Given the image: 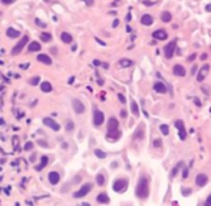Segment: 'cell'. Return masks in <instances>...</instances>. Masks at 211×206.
<instances>
[{"label":"cell","instance_id":"obj_58","mask_svg":"<svg viewBox=\"0 0 211 206\" xmlns=\"http://www.w3.org/2000/svg\"><path fill=\"white\" fill-rule=\"evenodd\" d=\"M43 1H46V3H49V1H52V0H43Z\"/></svg>","mask_w":211,"mask_h":206},{"label":"cell","instance_id":"obj_37","mask_svg":"<svg viewBox=\"0 0 211 206\" xmlns=\"http://www.w3.org/2000/svg\"><path fill=\"white\" fill-rule=\"evenodd\" d=\"M34 23H36V26H39V27H46V23L44 22H42L40 19H34Z\"/></svg>","mask_w":211,"mask_h":206},{"label":"cell","instance_id":"obj_54","mask_svg":"<svg viewBox=\"0 0 211 206\" xmlns=\"http://www.w3.org/2000/svg\"><path fill=\"white\" fill-rule=\"evenodd\" d=\"M194 102H195V105H197V106H201V102H200V100H198V99H195Z\"/></svg>","mask_w":211,"mask_h":206},{"label":"cell","instance_id":"obj_33","mask_svg":"<svg viewBox=\"0 0 211 206\" xmlns=\"http://www.w3.org/2000/svg\"><path fill=\"white\" fill-rule=\"evenodd\" d=\"M93 152H95V156L99 158V159H105L106 158V153L103 152V150H100V149H95Z\"/></svg>","mask_w":211,"mask_h":206},{"label":"cell","instance_id":"obj_30","mask_svg":"<svg viewBox=\"0 0 211 206\" xmlns=\"http://www.w3.org/2000/svg\"><path fill=\"white\" fill-rule=\"evenodd\" d=\"M40 40H42L43 43H47V42H50V40H52V34H50V33H47V32L42 33V34H40Z\"/></svg>","mask_w":211,"mask_h":206},{"label":"cell","instance_id":"obj_35","mask_svg":"<svg viewBox=\"0 0 211 206\" xmlns=\"http://www.w3.org/2000/svg\"><path fill=\"white\" fill-rule=\"evenodd\" d=\"M40 82V77L39 76H34V77H30V80H29V83L32 85V86H36L37 83Z\"/></svg>","mask_w":211,"mask_h":206},{"label":"cell","instance_id":"obj_41","mask_svg":"<svg viewBox=\"0 0 211 206\" xmlns=\"http://www.w3.org/2000/svg\"><path fill=\"white\" fill-rule=\"evenodd\" d=\"M195 57H197V54L192 53L191 56H188V59H187V60H188V62H194V60H195Z\"/></svg>","mask_w":211,"mask_h":206},{"label":"cell","instance_id":"obj_5","mask_svg":"<svg viewBox=\"0 0 211 206\" xmlns=\"http://www.w3.org/2000/svg\"><path fill=\"white\" fill-rule=\"evenodd\" d=\"M103 122H105V115H103V112L95 109V110H93V126L99 128V126H102Z\"/></svg>","mask_w":211,"mask_h":206},{"label":"cell","instance_id":"obj_10","mask_svg":"<svg viewBox=\"0 0 211 206\" xmlns=\"http://www.w3.org/2000/svg\"><path fill=\"white\" fill-rule=\"evenodd\" d=\"M208 70H210V65H202L201 69L198 70V75H197V82H204V79L208 75Z\"/></svg>","mask_w":211,"mask_h":206},{"label":"cell","instance_id":"obj_51","mask_svg":"<svg viewBox=\"0 0 211 206\" xmlns=\"http://www.w3.org/2000/svg\"><path fill=\"white\" fill-rule=\"evenodd\" d=\"M39 145H40V146H47V143L43 140H39Z\"/></svg>","mask_w":211,"mask_h":206},{"label":"cell","instance_id":"obj_16","mask_svg":"<svg viewBox=\"0 0 211 206\" xmlns=\"http://www.w3.org/2000/svg\"><path fill=\"white\" fill-rule=\"evenodd\" d=\"M154 90H155L156 93H159V95H164V93L168 92V89L164 82H155L154 83Z\"/></svg>","mask_w":211,"mask_h":206},{"label":"cell","instance_id":"obj_25","mask_svg":"<svg viewBox=\"0 0 211 206\" xmlns=\"http://www.w3.org/2000/svg\"><path fill=\"white\" fill-rule=\"evenodd\" d=\"M40 89H42L43 93H50V92H52V85H50L49 82H43V83L40 85Z\"/></svg>","mask_w":211,"mask_h":206},{"label":"cell","instance_id":"obj_57","mask_svg":"<svg viewBox=\"0 0 211 206\" xmlns=\"http://www.w3.org/2000/svg\"><path fill=\"white\" fill-rule=\"evenodd\" d=\"M34 159H36V155H34V153H33V155H32V156H30V162H33Z\"/></svg>","mask_w":211,"mask_h":206},{"label":"cell","instance_id":"obj_18","mask_svg":"<svg viewBox=\"0 0 211 206\" xmlns=\"http://www.w3.org/2000/svg\"><path fill=\"white\" fill-rule=\"evenodd\" d=\"M141 24H144V26H151V24H154V17H152L151 14L145 13V14L141 16Z\"/></svg>","mask_w":211,"mask_h":206},{"label":"cell","instance_id":"obj_34","mask_svg":"<svg viewBox=\"0 0 211 206\" xmlns=\"http://www.w3.org/2000/svg\"><path fill=\"white\" fill-rule=\"evenodd\" d=\"M159 132H161L164 136H167L168 133H169V129H168L167 125H161V126H159Z\"/></svg>","mask_w":211,"mask_h":206},{"label":"cell","instance_id":"obj_48","mask_svg":"<svg viewBox=\"0 0 211 206\" xmlns=\"http://www.w3.org/2000/svg\"><path fill=\"white\" fill-rule=\"evenodd\" d=\"M1 1H3L4 4H11V3H13L14 0H1Z\"/></svg>","mask_w":211,"mask_h":206},{"label":"cell","instance_id":"obj_6","mask_svg":"<svg viewBox=\"0 0 211 206\" xmlns=\"http://www.w3.org/2000/svg\"><path fill=\"white\" fill-rule=\"evenodd\" d=\"M175 47H177V42H175V40L169 42V43L164 47V56H165V59H172L174 52H175Z\"/></svg>","mask_w":211,"mask_h":206},{"label":"cell","instance_id":"obj_32","mask_svg":"<svg viewBox=\"0 0 211 206\" xmlns=\"http://www.w3.org/2000/svg\"><path fill=\"white\" fill-rule=\"evenodd\" d=\"M105 176H103V173H98L96 175V185H99V186H103L105 185Z\"/></svg>","mask_w":211,"mask_h":206},{"label":"cell","instance_id":"obj_12","mask_svg":"<svg viewBox=\"0 0 211 206\" xmlns=\"http://www.w3.org/2000/svg\"><path fill=\"white\" fill-rule=\"evenodd\" d=\"M47 179H49V183L55 186V185H57L60 182V173L56 172V170H52V172H49V175H47Z\"/></svg>","mask_w":211,"mask_h":206},{"label":"cell","instance_id":"obj_36","mask_svg":"<svg viewBox=\"0 0 211 206\" xmlns=\"http://www.w3.org/2000/svg\"><path fill=\"white\" fill-rule=\"evenodd\" d=\"M33 142H27L26 145H24V150H27V152H30V150H33Z\"/></svg>","mask_w":211,"mask_h":206},{"label":"cell","instance_id":"obj_50","mask_svg":"<svg viewBox=\"0 0 211 206\" xmlns=\"http://www.w3.org/2000/svg\"><path fill=\"white\" fill-rule=\"evenodd\" d=\"M121 118H126V110H121Z\"/></svg>","mask_w":211,"mask_h":206},{"label":"cell","instance_id":"obj_42","mask_svg":"<svg viewBox=\"0 0 211 206\" xmlns=\"http://www.w3.org/2000/svg\"><path fill=\"white\" fill-rule=\"evenodd\" d=\"M191 192H192L191 189H182V195H184V196H187V195H191Z\"/></svg>","mask_w":211,"mask_h":206},{"label":"cell","instance_id":"obj_52","mask_svg":"<svg viewBox=\"0 0 211 206\" xmlns=\"http://www.w3.org/2000/svg\"><path fill=\"white\" fill-rule=\"evenodd\" d=\"M207 59V53H202L201 54V60H205Z\"/></svg>","mask_w":211,"mask_h":206},{"label":"cell","instance_id":"obj_8","mask_svg":"<svg viewBox=\"0 0 211 206\" xmlns=\"http://www.w3.org/2000/svg\"><path fill=\"white\" fill-rule=\"evenodd\" d=\"M174 125H175V128L179 132V139L181 140H185V138H187V132H185V126H184V122L181 119H178L174 122Z\"/></svg>","mask_w":211,"mask_h":206},{"label":"cell","instance_id":"obj_28","mask_svg":"<svg viewBox=\"0 0 211 206\" xmlns=\"http://www.w3.org/2000/svg\"><path fill=\"white\" fill-rule=\"evenodd\" d=\"M60 39H62V42H63V43H70L73 37H72V36H70L69 33L63 32V33H62V34H60Z\"/></svg>","mask_w":211,"mask_h":206},{"label":"cell","instance_id":"obj_56","mask_svg":"<svg viewBox=\"0 0 211 206\" xmlns=\"http://www.w3.org/2000/svg\"><path fill=\"white\" fill-rule=\"evenodd\" d=\"M93 65H95V66H99L100 62H99V60H93Z\"/></svg>","mask_w":211,"mask_h":206},{"label":"cell","instance_id":"obj_9","mask_svg":"<svg viewBox=\"0 0 211 206\" xmlns=\"http://www.w3.org/2000/svg\"><path fill=\"white\" fill-rule=\"evenodd\" d=\"M72 108H73V110H75L76 115L85 113V105H83L79 99H73V100H72Z\"/></svg>","mask_w":211,"mask_h":206},{"label":"cell","instance_id":"obj_26","mask_svg":"<svg viewBox=\"0 0 211 206\" xmlns=\"http://www.w3.org/2000/svg\"><path fill=\"white\" fill-rule=\"evenodd\" d=\"M171 19H172V16H171L169 11H162V13H161V20L164 23H169Z\"/></svg>","mask_w":211,"mask_h":206},{"label":"cell","instance_id":"obj_7","mask_svg":"<svg viewBox=\"0 0 211 206\" xmlns=\"http://www.w3.org/2000/svg\"><path fill=\"white\" fill-rule=\"evenodd\" d=\"M27 43H29V37H27V36H23L22 40H20L19 43H17L16 46H14V47H13V49H11V54H13V56L19 54V53H20V52L23 50V47H24V46H26Z\"/></svg>","mask_w":211,"mask_h":206},{"label":"cell","instance_id":"obj_46","mask_svg":"<svg viewBox=\"0 0 211 206\" xmlns=\"http://www.w3.org/2000/svg\"><path fill=\"white\" fill-rule=\"evenodd\" d=\"M182 177L185 179V177H188V169H184V172H182Z\"/></svg>","mask_w":211,"mask_h":206},{"label":"cell","instance_id":"obj_31","mask_svg":"<svg viewBox=\"0 0 211 206\" xmlns=\"http://www.w3.org/2000/svg\"><path fill=\"white\" fill-rule=\"evenodd\" d=\"M65 126H66V128H65L66 132H69V133H70V132H73V129H75V123H73V120H70V119L66 120Z\"/></svg>","mask_w":211,"mask_h":206},{"label":"cell","instance_id":"obj_15","mask_svg":"<svg viewBox=\"0 0 211 206\" xmlns=\"http://www.w3.org/2000/svg\"><path fill=\"white\" fill-rule=\"evenodd\" d=\"M152 37L155 40H165V39H168V33L164 29H158V30H155L152 33Z\"/></svg>","mask_w":211,"mask_h":206},{"label":"cell","instance_id":"obj_55","mask_svg":"<svg viewBox=\"0 0 211 206\" xmlns=\"http://www.w3.org/2000/svg\"><path fill=\"white\" fill-rule=\"evenodd\" d=\"M195 72H197V66H194V67H192V70H191V73H192V75H194V73H195Z\"/></svg>","mask_w":211,"mask_h":206},{"label":"cell","instance_id":"obj_19","mask_svg":"<svg viewBox=\"0 0 211 206\" xmlns=\"http://www.w3.org/2000/svg\"><path fill=\"white\" fill-rule=\"evenodd\" d=\"M37 62H40V63H43V65H52V59H50V56H47V54H44V53H40L37 57Z\"/></svg>","mask_w":211,"mask_h":206},{"label":"cell","instance_id":"obj_11","mask_svg":"<svg viewBox=\"0 0 211 206\" xmlns=\"http://www.w3.org/2000/svg\"><path fill=\"white\" fill-rule=\"evenodd\" d=\"M43 125H44V126H47V128H50L52 130H55V132H57V130L60 129V125H59L57 122H55L52 118H44V119H43Z\"/></svg>","mask_w":211,"mask_h":206},{"label":"cell","instance_id":"obj_43","mask_svg":"<svg viewBox=\"0 0 211 206\" xmlns=\"http://www.w3.org/2000/svg\"><path fill=\"white\" fill-rule=\"evenodd\" d=\"M17 142H19V138H17V136H14V138H13V145H14V149H17Z\"/></svg>","mask_w":211,"mask_h":206},{"label":"cell","instance_id":"obj_38","mask_svg":"<svg viewBox=\"0 0 211 206\" xmlns=\"http://www.w3.org/2000/svg\"><path fill=\"white\" fill-rule=\"evenodd\" d=\"M118 99H119V102H121L122 105H125V103H126V99H125V96H123L122 93H118Z\"/></svg>","mask_w":211,"mask_h":206},{"label":"cell","instance_id":"obj_44","mask_svg":"<svg viewBox=\"0 0 211 206\" xmlns=\"http://www.w3.org/2000/svg\"><path fill=\"white\" fill-rule=\"evenodd\" d=\"M202 89V92H204V95H210V90H208V87L207 86H202L201 87Z\"/></svg>","mask_w":211,"mask_h":206},{"label":"cell","instance_id":"obj_2","mask_svg":"<svg viewBox=\"0 0 211 206\" xmlns=\"http://www.w3.org/2000/svg\"><path fill=\"white\" fill-rule=\"evenodd\" d=\"M106 139L109 142H116L121 138V132H119V123L115 118H109L108 125H106Z\"/></svg>","mask_w":211,"mask_h":206},{"label":"cell","instance_id":"obj_27","mask_svg":"<svg viewBox=\"0 0 211 206\" xmlns=\"http://www.w3.org/2000/svg\"><path fill=\"white\" fill-rule=\"evenodd\" d=\"M182 166H184V163H182V162H178L177 166H174V168H172V170H171V177H175V176L178 175V172H179V169H181Z\"/></svg>","mask_w":211,"mask_h":206},{"label":"cell","instance_id":"obj_17","mask_svg":"<svg viewBox=\"0 0 211 206\" xmlns=\"http://www.w3.org/2000/svg\"><path fill=\"white\" fill-rule=\"evenodd\" d=\"M172 73H174L175 76L182 77V76L187 75V70H185V67H184L182 65H175L174 67H172Z\"/></svg>","mask_w":211,"mask_h":206},{"label":"cell","instance_id":"obj_20","mask_svg":"<svg viewBox=\"0 0 211 206\" xmlns=\"http://www.w3.org/2000/svg\"><path fill=\"white\" fill-rule=\"evenodd\" d=\"M47 163H49V158H47V156H42V158H40V163H39L34 169H36L37 172H40V170H43L44 168L47 166Z\"/></svg>","mask_w":211,"mask_h":206},{"label":"cell","instance_id":"obj_1","mask_svg":"<svg viewBox=\"0 0 211 206\" xmlns=\"http://www.w3.org/2000/svg\"><path fill=\"white\" fill-rule=\"evenodd\" d=\"M135 195L138 199H146L149 196V180L146 177V175H141L138 179V183L135 187Z\"/></svg>","mask_w":211,"mask_h":206},{"label":"cell","instance_id":"obj_39","mask_svg":"<svg viewBox=\"0 0 211 206\" xmlns=\"http://www.w3.org/2000/svg\"><path fill=\"white\" fill-rule=\"evenodd\" d=\"M152 146H154V148H159V146H161V139H155L154 143H152Z\"/></svg>","mask_w":211,"mask_h":206},{"label":"cell","instance_id":"obj_22","mask_svg":"<svg viewBox=\"0 0 211 206\" xmlns=\"http://www.w3.org/2000/svg\"><path fill=\"white\" fill-rule=\"evenodd\" d=\"M6 34L11 37V39H14V37H20V32L19 30H16V29H13V27H9L7 30H6Z\"/></svg>","mask_w":211,"mask_h":206},{"label":"cell","instance_id":"obj_4","mask_svg":"<svg viewBox=\"0 0 211 206\" xmlns=\"http://www.w3.org/2000/svg\"><path fill=\"white\" fill-rule=\"evenodd\" d=\"M92 187H93V185L90 183V182H88V183H83L82 186H80V189L79 190H76L75 193H73V197L75 199H79V197H83V196H86L92 190Z\"/></svg>","mask_w":211,"mask_h":206},{"label":"cell","instance_id":"obj_40","mask_svg":"<svg viewBox=\"0 0 211 206\" xmlns=\"http://www.w3.org/2000/svg\"><path fill=\"white\" fill-rule=\"evenodd\" d=\"M80 1H83L86 6H92V4L95 3V0H80Z\"/></svg>","mask_w":211,"mask_h":206},{"label":"cell","instance_id":"obj_21","mask_svg":"<svg viewBox=\"0 0 211 206\" xmlns=\"http://www.w3.org/2000/svg\"><path fill=\"white\" fill-rule=\"evenodd\" d=\"M96 202L98 203H109V196L106 195L105 192H102V193H99L96 196Z\"/></svg>","mask_w":211,"mask_h":206},{"label":"cell","instance_id":"obj_29","mask_svg":"<svg viewBox=\"0 0 211 206\" xmlns=\"http://www.w3.org/2000/svg\"><path fill=\"white\" fill-rule=\"evenodd\" d=\"M133 65V62L131 60V59H121L119 60V66H122V67H129V66H132Z\"/></svg>","mask_w":211,"mask_h":206},{"label":"cell","instance_id":"obj_3","mask_svg":"<svg viewBox=\"0 0 211 206\" xmlns=\"http://www.w3.org/2000/svg\"><path fill=\"white\" fill-rule=\"evenodd\" d=\"M128 179H125V177H118V179H115V182L112 185V189L115 190V192H118V193H122L125 192L126 189H128Z\"/></svg>","mask_w":211,"mask_h":206},{"label":"cell","instance_id":"obj_14","mask_svg":"<svg viewBox=\"0 0 211 206\" xmlns=\"http://www.w3.org/2000/svg\"><path fill=\"white\" fill-rule=\"evenodd\" d=\"M144 138H145V125L141 123V125L138 126L136 132H135V135H133V139H135V140H142Z\"/></svg>","mask_w":211,"mask_h":206},{"label":"cell","instance_id":"obj_23","mask_svg":"<svg viewBox=\"0 0 211 206\" xmlns=\"http://www.w3.org/2000/svg\"><path fill=\"white\" fill-rule=\"evenodd\" d=\"M29 52H39L42 47H40V43L39 42H32V43H29Z\"/></svg>","mask_w":211,"mask_h":206},{"label":"cell","instance_id":"obj_24","mask_svg":"<svg viewBox=\"0 0 211 206\" xmlns=\"http://www.w3.org/2000/svg\"><path fill=\"white\" fill-rule=\"evenodd\" d=\"M131 110H132L133 116H139V108H138V103L135 102V100H131Z\"/></svg>","mask_w":211,"mask_h":206},{"label":"cell","instance_id":"obj_13","mask_svg":"<svg viewBox=\"0 0 211 206\" xmlns=\"http://www.w3.org/2000/svg\"><path fill=\"white\" fill-rule=\"evenodd\" d=\"M207 182H208V176L205 173H198L195 176V185L198 187H204L207 185Z\"/></svg>","mask_w":211,"mask_h":206},{"label":"cell","instance_id":"obj_45","mask_svg":"<svg viewBox=\"0 0 211 206\" xmlns=\"http://www.w3.org/2000/svg\"><path fill=\"white\" fill-rule=\"evenodd\" d=\"M144 4L145 6H152V4H154V1H151V0H145Z\"/></svg>","mask_w":211,"mask_h":206},{"label":"cell","instance_id":"obj_49","mask_svg":"<svg viewBox=\"0 0 211 206\" xmlns=\"http://www.w3.org/2000/svg\"><path fill=\"white\" fill-rule=\"evenodd\" d=\"M118 24H119V20H113V23H112V27H118Z\"/></svg>","mask_w":211,"mask_h":206},{"label":"cell","instance_id":"obj_47","mask_svg":"<svg viewBox=\"0 0 211 206\" xmlns=\"http://www.w3.org/2000/svg\"><path fill=\"white\" fill-rule=\"evenodd\" d=\"M205 205L211 206V195H208V197H207V200H205Z\"/></svg>","mask_w":211,"mask_h":206},{"label":"cell","instance_id":"obj_53","mask_svg":"<svg viewBox=\"0 0 211 206\" xmlns=\"http://www.w3.org/2000/svg\"><path fill=\"white\" fill-rule=\"evenodd\" d=\"M205 10H207V11H211V4H207V6H205Z\"/></svg>","mask_w":211,"mask_h":206}]
</instances>
